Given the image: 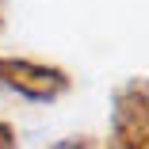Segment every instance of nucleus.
Wrapping results in <instances>:
<instances>
[{"label":"nucleus","instance_id":"nucleus-1","mask_svg":"<svg viewBox=\"0 0 149 149\" xmlns=\"http://www.w3.org/2000/svg\"><path fill=\"white\" fill-rule=\"evenodd\" d=\"M0 88L31 100V103H50V100H61L73 77L61 65H46V61H31V57H0Z\"/></svg>","mask_w":149,"mask_h":149},{"label":"nucleus","instance_id":"nucleus-2","mask_svg":"<svg viewBox=\"0 0 149 149\" xmlns=\"http://www.w3.org/2000/svg\"><path fill=\"white\" fill-rule=\"evenodd\" d=\"M107 149H149V84H145V77L126 80L115 92Z\"/></svg>","mask_w":149,"mask_h":149},{"label":"nucleus","instance_id":"nucleus-3","mask_svg":"<svg viewBox=\"0 0 149 149\" xmlns=\"http://www.w3.org/2000/svg\"><path fill=\"white\" fill-rule=\"evenodd\" d=\"M50 149H103L96 138H88V134H73V138H61V141H54Z\"/></svg>","mask_w":149,"mask_h":149},{"label":"nucleus","instance_id":"nucleus-4","mask_svg":"<svg viewBox=\"0 0 149 149\" xmlns=\"http://www.w3.org/2000/svg\"><path fill=\"white\" fill-rule=\"evenodd\" d=\"M0 149H19V138H15V126L0 118Z\"/></svg>","mask_w":149,"mask_h":149},{"label":"nucleus","instance_id":"nucleus-5","mask_svg":"<svg viewBox=\"0 0 149 149\" xmlns=\"http://www.w3.org/2000/svg\"><path fill=\"white\" fill-rule=\"evenodd\" d=\"M0 31H4V0H0Z\"/></svg>","mask_w":149,"mask_h":149}]
</instances>
